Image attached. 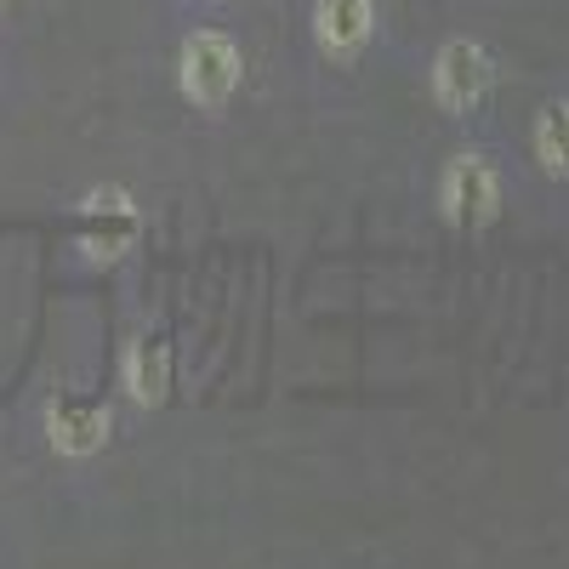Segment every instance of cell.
I'll use <instances>...</instances> for the list:
<instances>
[{
  "mask_svg": "<svg viewBox=\"0 0 569 569\" xmlns=\"http://www.w3.org/2000/svg\"><path fill=\"white\" fill-rule=\"evenodd\" d=\"M433 206H439V222L450 233H485V228H496V217L507 206V177L485 149H456L439 166Z\"/></svg>",
  "mask_w": 569,
  "mask_h": 569,
  "instance_id": "cell-1",
  "label": "cell"
},
{
  "mask_svg": "<svg viewBox=\"0 0 569 569\" xmlns=\"http://www.w3.org/2000/svg\"><path fill=\"white\" fill-rule=\"evenodd\" d=\"M246 86V52L228 29H194L177 52V91L188 109L222 114Z\"/></svg>",
  "mask_w": 569,
  "mask_h": 569,
  "instance_id": "cell-2",
  "label": "cell"
},
{
  "mask_svg": "<svg viewBox=\"0 0 569 569\" xmlns=\"http://www.w3.org/2000/svg\"><path fill=\"white\" fill-rule=\"evenodd\" d=\"M496 52L485 40H472V34H450L433 63H427V98H433L445 114H479L490 103V91H496Z\"/></svg>",
  "mask_w": 569,
  "mask_h": 569,
  "instance_id": "cell-3",
  "label": "cell"
},
{
  "mask_svg": "<svg viewBox=\"0 0 569 569\" xmlns=\"http://www.w3.org/2000/svg\"><path fill=\"white\" fill-rule=\"evenodd\" d=\"M74 240H80V251L98 262V268H114L120 257H131L137 251V240H142V211H137V200L126 194V188H91V194L74 206Z\"/></svg>",
  "mask_w": 569,
  "mask_h": 569,
  "instance_id": "cell-4",
  "label": "cell"
},
{
  "mask_svg": "<svg viewBox=\"0 0 569 569\" xmlns=\"http://www.w3.org/2000/svg\"><path fill=\"white\" fill-rule=\"evenodd\" d=\"M376 23H382L376 0H313L308 12V34L330 63H359L376 40Z\"/></svg>",
  "mask_w": 569,
  "mask_h": 569,
  "instance_id": "cell-5",
  "label": "cell"
},
{
  "mask_svg": "<svg viewBox=\"0 0 569 569\" xmlns=\"http://www.w3.org/2000/svg\"><path fill=\"white\" fill-rule=\"evenodd\" d=\"M109 433H114V416L103 405H52V421H46V439L69 461L98 456L109 445Z\"/></svg>",
  "mask_w": 569,
  "mask_h": 569,
  "instance_id": "cell-6",
  "label": "cell"
},
{
  "mask_svg": "<svg viewBox=\"0 0 569 569\" xmlns=\"http://www.w3.org/2000/svg\"><path fill=\"white\" fill-rule=\"evenodd\" d=\"M126 393L137 410H154L166 393H171V342L166 337H137L126 348Z\"/></svg>",
  "mask_w": 569,
  "mask_h": 569,
  "instance_id": "cell-7",
  "label": "cell"
},
{
  "mask_svg": "<svg viewBox=\"0 0 569 569\" xmlns=\"http://www.w3.org/2000/svg\"><path fill=\"white\" fill-rule=\"evenodd\" d=\"M530 154L541 166V177L569 182V98H547L530 120Z\"/></svg>",
  "mask_w": 569,
  "mask_h": 569,
  "instance_id": "cell-8",
  "label": "cell"
},
{
  "mask_svg": "<svg viewBox=\"0 0 569 569\" xmlns=\"http://www.w3.org/2000/svg\"><path fill=\"white\" fill-rule=\"evenodd\" d=\"M0 7H12V0H0Z\"/></svg>",
  "mask_w": 569,
  "mask_h": 569,
  "instance_id": "cell-9",
  "label": "cell"
}]
</instances>
